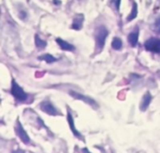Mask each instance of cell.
<instances>
[{
    "instance_id": "cell-3",
    "label": "cell",
    "mask_w": 160,
    "mask_h": 153,
    "mask_svg": "<svg viewBox=\"0 0 160 153\" xmlns=\"http://www.w3.org/2000/svg\"><path fill=\"white\" fill-rule=\"evenodd\" d=\"M144 47L147 51L152 53L160 54V39L158 38H150L144 43Z\"/></svg>"
},
{
    "instance_id": "cell-6",
    "label": "cell",
    "mask_w": 160,
    "mask_h": 153,
    "mask_svg": "<svg viewBox=\"0 0 160 153\" xmlns=\"http://www.w3.org/2000/svg\"><path fill=\"white\" fill-rule=\"evenodd\" d=\"M15 131L18 135V136L20 137V139L22 141V143L24 144H29L30 143V137L28 136V135L26 134V132L24 131V129L22 127V125L18 122L17 127L15 128Z\"/></svg>"
},
{
    "instance_id": "cell-18",
    "label": "cell",
    "mask_w": 160,
    "mask_h": 153,
    "mask_svg": "<svg viewBox=\"0 0 160 153\" xmlns=\"http://www.w3.org/2000/svg\"><path fill=\"white\" fill-rule=\"evenodd\" d=\"M120 3H121V0H115V8H116V9H117V10H119Z\"/></svg>"
},
{
    "instance_id": "cell-7",
    "label": "cell",
    "mask_w": 160,
    "mask_h": 153,
    "mask_svg": "<svg viewBox=\"0 0 160 153\" xmlns=\"http://www.w3.org/2000/svg\"><path fill=\"white\" fill-rule=\"evenodd\" d=\"M151 102H152V95L149 92H146L145 95L142 98V103H141V110L142 111H145L148 108V106L151 103Z\"/></svg>"
},
{
    "instance_id": "cell-19",
    "label": "cell",
    "mask_w": 160,
    "mask_h": 153,
    "mask_svg": "<svg viewBox=\"0 0 160 153\" xmlns=\"http://www.w3.org/2000/svg\"><path fill=\"white\" fill-rule=\"evenodd\" d=\"M12 153H24V151H23V150H17L13 151Z\"/></svg>"
},
{
    "instance_id": "cell-15",
    "label": "cell",
    "mask_w": 160,
    "mask_h": 153,
    "mask_svg": "<svg viewBox=\"0 0 160 153\" xmlns=\"http://www.w3.org/2000/svg\"><path fill=\"white\" fill-rule=\"evenodd\" d=\"M35 42H36V46H37L38 48H39V49L45 48V47H46V44H47V42H46L45 40H41V39L39 38L38 35H36V36H35Z\"/></svg>"
},
{
    "instance_id": "cell-9",
    "label": "cell",
    "mask_w": 160,
    "mask_h": 153,
    "mask_svg": "<svg viewBox=\"0 0 160 153\" xmlns=\"http://www.w3.org/2000/svg\"><path fill=\"white\" fill-rule=\"evenodd\" d=\"M128 42L130 43L131 46L135 47L138 43V40H139V29H135L133 32H131L128 37Z\"/></svg>"
},
{
    "instance_id": "cell-20",
    "label": "cell",
    "mask_w": 160,
    "mask_h": 153,
    "mask_svg": "<svg viewBox=\"0 0 160 153\" xmlns=\"http://www.w3.org/2000/svg\"><path fill=\"white\" fill-rule=\"evenodd\" d=\"M82 152L83 153H91L90 151H89V150H87V149H83V150H82Z\"/></svg>"
},
{
    "instance_id": "cell-16",
    "label": "cell",
    "mask_w": 160,
    "mask_h": 153,
    "mask_svg": "<svg viewBox=\"0 0 160 153\" xmlns=\"http://www.w3.org/2000/svg\"><path fill=\"white\" fill-rule=\"evenodd\" d=\"M152 29L156 34L160 35V17L157 18V20L155 21V23L152 25Z\"/></svg>"
},
{
    "instance_id": "cell-10",
    "label": "cell",
    "mask_w": 160,
    "mask_h": 153,
    "mask_svg": "<svg viewBox=\"0 0 160 153\" xmlns=\"http://www.w3.org/2000/svg\"><path fill=\"white\" fill-rule=\"evenodd\" d=\"M56 42L58 43V45L60 46V48L62 50H65V51H74V49H75V47L72 44L67 42L66 40H64L62 39H59V38L56 39Z\"/></svg>"
},
{
    "instance_id": "cell-11",
    "label": "cell",
    "mask_w": 160,
    "mask_h": 153,
    "mask_svg": "<svg viewBox=\"0 0 160 153\" xmlns=\"http://www.w3.org/2000/svg\"><path fill=\"white\" fill-rule=\"evenodd\" d=\"M68 124H69V127H70V130L72 131V133L74 134V135L75 136H77V137H79V138H81L82 136H81V135H80V133L76 130V128H75V125H74V120H73V118H72V116H71V114L68 112Z\"/></svg>"
},
{
    "instance_id": "cell-4",
    "label": "cell",
    "mask_w": 160,
    "mask_h": 153,
    "mask_svg": "<svg viewBox=\"0 0 160 153\" xmlns=\"http://www.w3.org/2000/svg\"><path fill=\"white\" fill-rule=\"evenodd\" d=\"M69 94L74 98V99H77V100H81L82 102H84L85 103L91 105L92 107L94 108H98V104L97 103V102L95 100H93L92 98L88 97V96H84V95H82L80 93H77L75 91H69Z\"/></svg>"
},
{
    "instance_id": "cell-13",
    "label": "cell",
    "mask_w": 160,
    "mask_h": 153,
    "mask_svg": "<svg viewBox=\"0 0 160 153\" xmlns=\"http://www.w3.org/2000/svg\"><path fill=\"white\" fill-rule=\"evenodd\" d=\"M38 60L46 61L47 63H52V62H55L56 61V58L53 57L52 55H49V54H46V55H43L38 56Z\"/></svg>"
},
{
    "instance_id": "cell-1",
    "label": "cell",
    "mask_w": 160,
    "mask_h": 153,
    "mask_svg": "<svg viewBox=\"0 0 160 153\" xmlns=\"http://www.w3.org/2000/svg\"><path fill=\"white\" fill-rule=\"evenodd\" d=\"M108 35H109V30L104 25H100L97 28L96 43H97V50L98 51H101L103 49Z\"/></svg>"
},
{
    "instance_id": "cell-17",
    "label": "cell",
    "mask_w": 160,
    "mask_h": 153,
    "mask_svg": "<svg viewBox=\"0 0 160 153\" xmlns=\"http://www.w3.org/2000/svg\"><path fill=\"white\" fill-rule=\"evenodd\" d=\"M19 17L21 18V19H25L26 18V13H25V11H20V13H19Z\"/></svg>"
},
{
    "instance_id": "cell-8",
    "label": "cell",
    "mask_w": 160,
    "mask_h": 153,
    "mask_svg": "<svg viewBox=\"0 0 160 153\" xmlns=\"http://www.w3.org/2000/svg\"><path fill=\"white\" fill-rule=\"evenodd\" d=\"M83 15L82 14H79L77 15L74 20H73V23H72V28L75 29V30H80L82 27V22H83Z\"/></svg>"
},
{
    "instance_id": "cell-14",
    "label": "cell",
    "mask_w": 160,
    "mask_h": 153,
    "mask_svg": "<svg viewBox=\"0 0 160 153\" xmlns=\"http://www.w3.org/2000/svg\"><path fill=\"white\" fill-rule=\"evenodd\" d=\"M123 46V41L120 38H114L112 42V47L114 50H120Z\"/></svg>"
},
{
    "instance_id": "cell-2",
    "label": "cell",
    "mask_w": 160,
    "mask_h": 153,
    "mask_svg": "<svg viewBox=\"0 0 160 153\" xmlns=\"http://www.w3.org/2000/svg\"><path fill=\"white\" fill-rule=\"evenodd\" d=\"M11 94L16 98L18 101L23 102L27 98V94L23 91V89L13 80L11 83Z\"/></svg>"
},
{
    "instance_id": "cell-12",
    "label": "cell",
    "mask_w": 160,
    "mask_h": 153,
    "mask_svg": "<svg viewBox=\"0 0 160 153\" xmlns=\"http://www.w3.org/2000/svg\"><path fill=\"white\" fill-rule=\"evenodd\" d=\"M137 15H138V5L134 2L133 3V7H132V10H131V12H130V14L128 15V21L129 22V21H132V20H134L136 17H137Z\"/></svg>"
},
{
    "instance_id": "cell-5",
    "label": "cell",
    "mask_w": 160,
    "mask_h": 153,
    "mask_svg": "<svg viewBox=\"0 0 160 153\" xmlns=\"http://www.w3.org/2000/svg\"><path fill=\"white\" fill-rule=\"evenodd\" d=\"M40 109L45 112L48 115L51 116H58L59 112L57 111V109L50 103V102H43L40 103Z\"/></svg>"
}]
</instances>
